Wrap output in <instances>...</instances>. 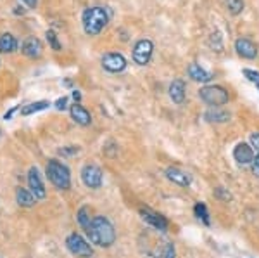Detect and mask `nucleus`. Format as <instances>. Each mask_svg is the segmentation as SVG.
Returning a JSON list of instances; mask_svg holds the SVG:
<instances>
[{"instance_id": "nucleus-1", "label": "nucleus", "mask_w": 259, "mask_h": 258, "mask_svg": "<svg viewBox=\"0 0 259 258\" xmlns=\"http://www.w3.org/2000/svg\"><path fill=\"white\" fill-rule=\"evenodd\" d=\"M87 238L92 244L99 248H109L116 243V231L111 220L104 215H95L90 227L85 231Z\"/></svg>"}, {"instance_id": "nucleus-2", "label": "nucleus", "mask_w": 259, "mask_h": 258, "mask_svg": "<svg viewBox=\"0 0 259 258\" xmlns=\"http://www.w3.org/2000/svg\"><path fill=\"white\" fill-rule=\"evenodd\" d=\"M81 23L87 35L97 36L107 26V23H109V12H107L106 7H99V6L89 7V9L83 11Z\"/></svg>"}, {"instance_id": "nucleus-3", "label": "nucleus", "mask_w": 259, "mask_h": 258, "mask_svg": "<svg viewBox=\"0 0 259 258\" xmlns=\"http://www.w3.org/2000/svg\"><path fill=\"white\" fill-rule=\"evenodd\" d=\"M45 175L50 180V184L57 187L59 191H68L71 187V172L62 161L59 160H49L47 166H45Z\"/></svg>"}, {"instance_id": "nucleus-4", "label": "nucleus", "mask_w": 259, "mask_h": 258, "mask_svg": "<svg viewBox=\"0 0 259 258\" xmlns=\"http://www.w3.org/2000/svg\"><path fill=\"white\" fill-rule=\"evenodd\" d=\"M199 97L202 102L209 104L211 107L225 106L230 101V94L225 87L221 85H206L199 90Z\"/></svg>"}, {"instance_id": "nucleus-5", "label": "nucleus", "mask_w": 259, "mask_h": 258, "mask_svg": "<svg viewBox=\"0 0 259 258\" xmlns=\"http://www.w3.org/2000/svg\"><path fill=\"white\" fill-rule=\"evenodd\" d=\"M66 248L69 249L71 255L78 256V258H92L94 256V248L89 239H85L81 234L78 232H71L66 238Z\"/></svg>"}, {"instance_id": "nucleus-6", "label": "nucleus", "mask_w": 259, "mask_h": 258, "mask_svg": "<svg viewBox=\"0 0 259 258\" xmlns=\"http://www.w3.org/2000/svg\"><path fill=\"white\" fill-rule=\"evenodd\" d=\"M80 177H81V182L85 184L89 189H100L104 184V173L100 170V166L94 165V163H89L81 168L80 172Z\"/></svg>"}, {"instance_id": "nucleus-7", "label": "nucleus", "mask_w": 259, "mask_h": 258, "mask_svg": "<svg viewBox=\"0 0 259 258\" xmlns=\"http://www.w3.org/2000/svg\"><path fill=\"white\" fill-rule=\"evenodd\" d=\"M154 54V44L149 39H142L133 45V61L139 66H147Z\"/></svg>"}, {"instance_id": "nucleus-8", "label": "nucleus", "mask_w": 259, "mask_h": 258, "mask_svg": "<svg viewBox=\"0 0 259 258\" xmlns=\"http://www.w3.org/2000/svg\"><path fill=\"white\" fill-rule=\"evenodd\" d=\"M26 180H28V189L35 194V198L45 199V196H47V189H45L44 180H41V175H40V170L36 168V166H31V168L28 170Z\"/></svg>"}, {"instance_id": "nucleus-9", "label": "nucleus", "mask_w": 259, "mask_h": 258, "mask_svg": "<svg viewBox=\"0 0 259 258\" xmlns=\"http://www.w3.org/2000/svg\"><path fill=\"white\" fill-rule=\"evenodd\" d=\"M102 68L109 73H121L126 68V59L119 52H107L102 56Z\"/></svg>"}, {"instance_id": "nucleus-10", "label": "nucleus", "mask_w": 259, "mask_h": 258, "mask_svg": "<svg viewBox=\"0 0 259 258\" xmlns=\"http://www.w3.org/2000/svg\"><path fill=\"white\" fill-rule=\"evenodd\" d=\"M140 217L144 222H147L149 226H152L154 229H157V231H162V232L168 231L169 224H168V220H166V217H162L161 213L150 210V208H140Z\"/></svg>"}, {"instance_id": "nucleus-11", "label": "nucleus", "mask_w": 259, "mask_h": 258, "mask_svg": "<svg viewBox=\"0 0 259 258\" xmlns=\"http://www.w3.org/2000/svg\"><path fill=\"white\" fill-rule=\"evenodd\" d=\"M235 51L244 59H256L257 57V45L247 36H240L235 40Z\"/></svg>"}, {"instance_id": "nucleus-12", "label": "nucleus", "mask_w": 259, "mask_h": 258, "mask_svg": "<svg viewBox=\"0 0 259 258\" xmlns=\"http://www.w3.org/2000/svg\"><path fill=\"white\" fill-rule=\"evenodd\" d=\"M254 158H256V155H254V149L245 142H239L235 145V149H233V160L242 166L252 165Z\"/></svg>"}, {"instance_id": "nucleus-13", "label": "nucleus", "mask_w": 259, "mask_h": 258, "mask_svg": "<svg viewBox=\"0 0 259 258\" xmlns=\"http://www.w3.org/2000/svg\"><path fill=\"white\" fill-rule=\"evenodd\" d=\"M164 175H166L168 180H171L173 184H177V186L189 187L192 184V177L187 172H183V170L177 168V166H169V168H166Z\"/></svg>"}, {"instance_id": "nucleus-14", "label": "nucleus", "mask_w": 259, "mask_h": 258, "mask_svg": "<svg viewBox=\"0 0 259 258\" xmlns=\"http://www.w3.org/2000/svg\"><path fill=\"white\" fill-rule=\"evenodd\" d=\"M21 52L26 57H31V59H36V57L41 56V42L35 36H28L26 40L21 45Z\"/></svg>"}, {"instance_id": "nucleus-15", "label": "nucleus", "mask_w": 259, "mask_h": 258, "mask_svg": "<svg viewBox=\"0 0 259 258\" xmlns=\"http://www.w3.org/2000/svg\"><path fill=\"white\" fill-rule=\"evenodd\" d=\"M230 118H232L230 111L223 109V107H209V109L204 113V120H206L207 123H227L230 122Z\"/></svg>"}, {"instance_id": "nucleus-16", "label": "nucleus", "mask_w": 259, "mask_h": 258, "mask_svg": "<svg viewBox=\"0 0 259 258\" xmlns=\"http://www.w3.org/2000/svg\"><path fill=\"white\" fill-rule=\"evenodd\" d=\"M169 97L171 101L175 104H182L185 101V95H187V87H185V82L182 80V78H177V80L171 82L169 85Z\"/></svg>"}, {"instance_id": "nucleus-17", "label": "nucleus", "mask_w": 259, "mask_h": 258, "mask_svg": "<svg viewBox=\"0 0 259 258\" xmlns=\"http://www.w3.org/2000/svg\"><path fill=\"white\" fill-rule=\"evenodd\" d=\"M69 113H71V118H73L78 125H81V127H89L92 123V115L81 106V104L74 102L73 106L69 107Z\"/></svg>"}, {"instance_id": "nucleus-18", "label": "nucleus", "mask_w": 259, "mask_h": 258, "mask_svg": "<svg viewBox=\"0 0 259 258\" xmlns=\"http://www.w3.org/2000/svg\"><path fill=\"white\" fill-rule=\"evenodd\" d=\"M187 73H189V77L192 78V80L199 82V83H207V82L212 80V75L209 71H206L204 68H200L199 64H195V62L189 64V68H187Z\"/></svg>"}, {"instance_id": "nucleus-19", "label": "nucleus", "mask_w": 259, "mask_h": 258, "mask_svg": "<svg viewBox=\"0 0 259 258\" xmlns=\"http://www.w3.org/2000/svg\"><path fill=\"white\" fill-rule=\"evenodd\" d=\"M16 203H18L21 208H31V206H35L36 198L30 189L18 187V189H16Z\"/></svg>"}, {"instance_id": "nucleus-20", "label": "nucleus", "mask_w": 259, "mask_h": 258, "mask_svg": "<svg viewBox=\"0 0 259 258\" xmlns=\"http://www.w3.org/2000/svg\"><path fill=\"white\" fill-rule=\"evenodd\" d=\"M18 49V40L11 35V33H4L0 35V52L2 54H11Z\"/></svg>"}, {"instance_id": "nucleus-21", "label": "nucleus", "mask_w": 259, "mask_h": 258, "mask_svg": "<svg viewBox=\"0 0 259 258\" xmlns=\"http://www.w3.org/2000/svg\"><path fill=\"white\" fill-rule=\"evenodd\" d=\"M50 107V102L49 101H36V102H30L26 104V106L21 107V115L23 116H30V115H35L38 113V111H44Z\"/></svg>"}, {"instance_id": "nucleus-22", "label": "nucleus", "mask_w": 259, "mask_h": 258, "mask_svg": "<svg viewBox=\"0 0 259 258\" xmlns=\"http://www.w3.org/2000/svg\"><path fill=\"white\" fill-rule=\"evenodd\" d=\"M76 220H78V224H80V227L83 229V231H87V229L90 227L92 220H94L90 208L89 206H81L80 210L76 211Z\"/></svg>"}, {"instance_id": "nucleus-23", "label": "nucleus", "mask_w": 259, "mask_h": 258, "mask_svg": "<svg viewBox=\"0 0 259 258\" xmlns=\"http://www.w3.org/2000/svg\"><path fill=\"white\" fill-rule=\"evenodd\" d=\"M194 215H195V217H197L199 220H202V222L206 224V226H209V224H211L209 211H207L206 203H202V201L195 203V206H194Z\"/></svg>"}, {"instance_id": "nucleus-24", "label": "nucleus", "mask_w": 259, "mask_h": 258, "mask_svg": "<svg viewBox=\"0 0 259 258\" xmlns=\"http://www.w3.org/2000/svg\"><path fill=\"white\" fill-rule=\"evenodd\" d=\"M225 6H227V9H228L230 14L239 16L240 12L244 11L245 4H244V0H225Z\"/></svg>"}, {"instance_id": "nucleus-25", "label": "nucleus", "mask_w": 259, "mask_h": 258, "mask_svg": "<svg viewBox=\"0 0 259 258\" xmlns=\"http://www.w3.org/2000/svg\"><path fill=\"white\" fill-rule=\"evenodd\" d=\"M45 36H47V42H49L50 47H52V51L59 52L61 49H62V45H61L59 39H57L56 31H54V30H47V33H45Z\"/></svg>"}, {"instance_id": "nucleus-26", "label": "nucleus", "mask_w": 259, "mask_h": 258, "mask_svg": "<svg viewBox=\"0 0 259 258\" xmlns=\"http://www.w3.org/2000/svg\"><path fill=\"white\" fill-rule=\"evenodd\" d=\"M175 256H177V249H175L173 243H166L161 248V251L157 253V258H175Z\"/></svg>"}, {"instance_id": "nucleus-27", "label": "nucleus", "mask_w": 259, "mask_h": 258, "mask_svg": "<svg viewBox=\"0 0 259 258\" xmlns=\"http://www.w3.org/2000/svg\"><path fill=\"white\" fill-rule=\"evenodd\" d=\"M209 47L214 49L216 52H221L223 51V42H221V35L218 31L212 33V35L209 36Z\"/></svg>"}, {"instance_id": "nucleus-28", "label": "nucleus", "mask_w": 259, "mask_h": 258, "mask_svg": "<svg viewBox=\"0 0 259 258\" xmlns=\"http://www.w3.org/2000/svg\"><path fill=\"white\" fill-rule=\"evenodd\" d=\"M242 73H244V77L247 78L250 83H254V85H257V83H259V71H254V69L245 68Z\"/></svg>"}, {"instance_id": "nucleus-29", "label": "nucleus", "mask_w": 259, "mask_h": 258, "mask_svg": "<svg viewBox=\"0 0 259 258\" xmlns=\"http://www.w3.org/2000/svg\"><path fill=\"white\" fill-rule=\"evenodd\" d=\"M78 153H80L78 145H66V148L59 149V155L62 156H73V155H78Z\"/></svg>"}, {"instance_id": "nucleus-30", "label": "nucleus", "mask_w": 259, "mask_h": 258, "mask_svg": "<svg viewBox=\"0 0 259 258\" xmlns=\"http://www.w3.org/2000/svg\"><path fill=\"white\" fill-rule=\"evenodd\" d=\"M249 140H250V148H252L254 151H257V155H259V132H252Z\"/></svg>"}, {"instance_id": "nucleus-31", "label": "nucleus", "mask_w": 259, "mask_h": 258, "mask_svg": "<svg viewBox=\"0 0 259 258\" xmlns=\"http://www.w3.org/2000/svg\"><path fill=\"white\" fill-rule=\"evenodd\" d=\"M214 196L220 198V199H223V201H228V199H232L230 193H227L223 187H216V189H214Z\"/></svg>"}, {"instance_id": "nucleus-32", "label": "nucleus", "mask_w": 259, "mask_h": 258, "mask_svg": "<svg viewBox=\"0 0 259 258\" xmlns=\"http://www.w3.org/2000/svg\"><path fill=\"white\" fill-rule=\"evenodd\" d=\"M66 107H68V97H61V99H57V101H56V109L64 111Z\"/></svg>"}, {"instance_id": "nucleus-33", "label": "nucleus", "mask_w": 259, "mask_h": 258, "mask_svg": "<svg viewBox=\"0 0 259 258\" xmlns=\"http://www.w3.org/2000/svg\"><path fill=\"white\" fill-rule=\"evenodd\" d=\"M252 173L259 178V155H256V158H254V161H252Z\"/></svg>"}, {"instance_id": "nucleus-34", "label": "nucleus", "mask_w": 259, "mask_h": 258, "mask_svg": "<svg viewBox=\"0 0 259 258\" xmlns=\"http://www.w3.org/2000/svg\"><path fill=\"white\" fill-rule=\"evenodd\" d=\"M21 2H23L28 9H36V6H38V0H21Z\"/></svg>"}, {"instance_id": "nucleus-35", "label": "nucleus", "mask_w": 259, "mask_h": 258, "mask_svg": "<svg viewBox=\"0 0 259 258\" xmlns=\"http://www.w3.org/2000/svg\"><path fill=\"white\" fill-rule=\"evenodd\" d=\"M18 109H19V107H18V106L11 107V109H9V111H7V113H6V115H4V120H11V118H12V115H14V113H16V111H18Z\"/></svg>"}, {"instance_id": "nucleus-36", "label": "nucleus", "mask_w": 259, "mask_h": 258, "mask_svg": "<svg viewBox=\"0 0 259 258\" xmlns=\"http://www.w3.org/2000/svg\"><path fill=\"white\" fill-rule=\"evenodd\" d=\"M73 99H74V102H76V104H80V101H81L80 90H73Z\"/></svg>"}, {"instance_id": "nucleus-37", "label": "nucleus", "mask_w": 259, "mask_h": 258, "mask_svg": "<svg viewBox=\"0 0 259 258\" xmlns=\"http://www.w3.org/2000/svg\"><path fill=\"white\" fill-rule=\"evenodd\" d=\"M256 89H257V90H259V83H257V85H256Z\"/></svg>"}]
</instances>
